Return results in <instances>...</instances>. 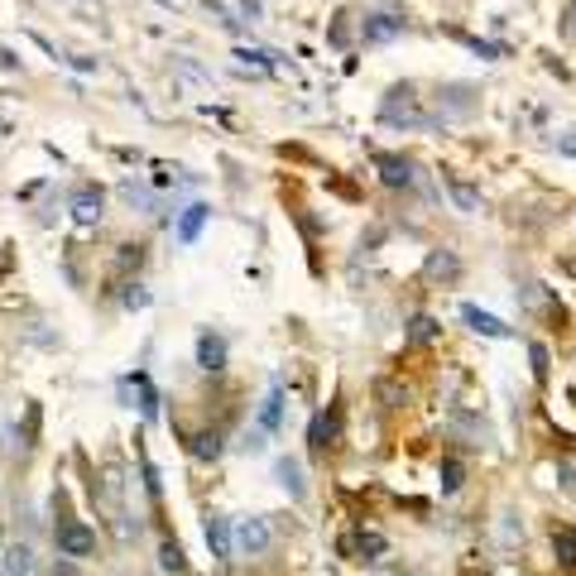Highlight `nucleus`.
<instances>
[{"mask_svg": "<svg viewBox=\"0 0 576 576\" xmlns=\"http://www.w3.org/2000/svg\"><path fill=\"white\" fill-rule=\"evenodd\" d=\"M207 548H212V557H231V523L222 514L207 519Z\"/></svg>", "mask_w": 576, "mask_h": 576, "instance_id": "nucleus-14", "label": "nucleus"}, {"mask_svg": "<svg viewBox=\"0 0 576 576\" xmlns=\"http://www.w3.org/2000/svg\"><path fill=\"white\" fill-rule=\"evenodd\" d=\"M29 567H34V552L25 543L5 548V557H0V571H5V576H29Z\"/></svg>", "mask_w": 576, "mask_h": 576, "instance_id": "nucleus-18", "label": "nucleus"}, {"mask_svg": "<svg viewBox=\"0 0 576 576\" xmlns=\"http://www.w3.org/2000/svg\"><path fill=\"white\" fill-rule=\"evenodd\" d=\"M73 216L82 226H92V222H101V193H92V188H82L77 197H73Z\"/></svg>", "mask_w": 576, "mask_h": 576, "instance_id": "nucleus-16", "label": "nucleus"}, {"mask_svg": "<svg viewBox=\"0 0 576 576\" xmlns=\"http://www.w3.org/2000/svg\"><path fill=\"white\" fill-rule=\"evenodd\" d=\"M188 452L197 456V462H216V456H222V432H193Z\"/></svg>", "mask_w": 576, "mask_h": 576, "instance_id": "nucleus-17", "label": "nucleus"}, {"mask_svg": "<svg viewBox=\"0 0 576 576\" xmlns=\"http://www.w3.org/2000/svg\"><path fill=\"white\" fill-rule=\"evenodd\" d=\"M130 384L140 389V413H144V422H154V418H159V389L149 384V375H144V370H134V375H130Z\"/></svg>", "mask_w": 576, "mask_h": 576, "instance_id": "nucleus-13", "label": "nucleus"}, {"mask_svg": "<svg viewBox=\"0 0 576 576\" xmlns=\"http://www.w3.org/2000/svg\"><path fill=\"white\" fill-rule=\"evenodd\" d=\"M437 336H442V327H437V322H432L428 313H418V317L409 322V342H413V346H422V342H437Z\"/></svg>", "mask_w": 576, "mask_h": 576, "instance_id": "nucleus-20", "label": "nucleus"}, {"mask_svg": "<svg viewBox=\"0 0 576 576\" xmlns=\"http://www.w3.org/2000/svg\"><path fill=\"white\" fill-rule=\"evenodd\" d=\"M140 260H144V255H140V245H125V250H121V264H125V269H130V264H140Z\"/></svg>", "mask_w": 576, "mask_h": 576, "instance_id": "nucleus-29", "label": "nucleus"}, {"mask_svg": "<svg viewBox=\"0 0 576 576\" xmlns=\"http://www.w3.org/2000/svg\"><path fill=\"white\" fill-rule=\"evenodd\" d=\"M269 523L264 519H241L235 523V548H241L245 557H260V552H269Z\"/></svg>", "mask_w": 576, "mask_h": 576, "instance_id": "nucleus-5", "label": "nucleus"}, {"mask_svg": "<svg viewBox=\"0 0 576 576\" xmlns=\"http://www.w3.org/2000/svg\"><path fill=\"white\" fill-rule=\"evenodd\" d=\"M336 437H342V409H322L317 418H313V428H308V447L313 452H327V447H336Z\"/></svg>", "mask_w": 576, "mask_h": 576, "instance_id": "nucleus-4", "label": "nucleus"}, {"mask_svg": "<svg viewBox=\"0 0 576 576\" xmlns=\"http://www.w3.org/2000/svg\"><path fill=\"white\" fill-rule=\"evenodd\" d=\"M442 183H447V193H452V202H456V207H462V212H476V207H481V193H476V188H471V183H466V178H456V174H447Z\"/></svg>", "mask_w": 576, "mask_h": 576, "instance_id": "nucleus-15", "label": "nucleus"}, {"mask_svg": "<svg viewBox=\"0 0 576 576\" xmlns=\"http://www.w3.org/2000/svg\"><path fill=\"white\" fill-rule=\"evenodd\" d=\"M255 422H260L269 437L283 428V384H279V380L269 384V394H264V403H260V418H255Z\"/></svg>", "mask_w": 576, "mask_h": 576, "instance_id": "nucleus-11", "label": "nucleus"}, {"mask_svg": "<svg viewBox=\"0 0 576 576\" xmlns=\"http://www.w3.org/2000/svg\"><path fill=\"white\" fill-rule=\"evenodd\" d=\"M58 576H77L73 567H67V562H58Z\"/></svg>", "mask_w": 576, "mask_h": 576, "instance_id": "nucleus-32", "label": "nucleus"}, {"mask_svg": "<svg viewBox=\"0 0 576 576\" xmlns=\"http://www.w3.org/2000/svg\"><path fill=\"white\" fill-rule=\"evenodd\" d=\"M552 552H557V562H562L567 571H576V529H557L552 533Z\"/></svg>", "mask_w": 576, "mask_h": 576, "instance_id": "nucleus-19", "label": "nucleus"}, {"mask_svg": "<svg viewBox=\"0 0 576 576\" xmlns=\"http://www.w3.org/2000/svg\"><path fill=\"white\" fill-rule=\"evenodd\" d=\"M462 490V462H442V495Z\"/></svg>", "mask_w": 576, "mask_h": 576, "instance_id": "nucleus-23", "label": "nucleus"}, {"mask_svg": "<svg viewBox=\"0 0 576 576\" xmlns=\"http://www.w3.org/2000/svg\"><path fill=\"white\" fill-rule=\"evenodd\" d=\"M375 168H380L384 188H409L413 183V159H403V154H380Z\"/></svg>", "mask_w": 576, "mask_h": 576, "instance_id": "nucleus-9", "label": "nucleus"}, {"mask_svg": "<svg viewBox=\"0 0 576 576\" xmlns=\"http://www.w3.org/2000/svg\"><path fill=\"white\" fill-rule=\"evenodd\" d=\"M456 274H462V264H456L447 250H432L428 255V279H456Z\"/></svg>", "mask_w": 576, "mask_h": 576, "instance_id": "nucleus-21", "label": "nucleus"}, {"mask_svg": "<svg viewBox=\"0 0 576 576\" xmlns=\"http://www.w3.org/2000/svg\"><path fill=\"white\" fill-rule=\"evenodd\" d=\"M207 216H212V207H202V202H193V207L178 216V241H183V245H193L197 235H202V226H207Z\"/></svg>", "mask_w": 576, "mask_h": 576, "instance_id": "nucleus-12", "label": "nucleus"}, {"mask_svg": "<svg viewBox=\"0 0 576 576\" xmlns=\"http://www.w3.org/2000/svg\"><path fill=\"white\" fill-rule=\"evenodd\" d=\"M336 552H342V557H355V562H375V557L384 552V538L355 529V533H346L342 543H336Z\"/></svg>", "mask_w": 576, "mask_h": 576, "instance_id": "nucleus-6", "label": "nucleus"}, {"mask_svg": "<svg viewBox=\"0 0 576 576\" xmlns=\"http://www.w3.org/2000/svg\"><path fill=\"white\" fill-rule=\"evenodd\" d=\"M562 34H567V39H576V0L567 5V25H562Z\"/></svg>", "mask_w": 576, "mask_h": 576, "instance_id": "nucleus-30", "label": "nucleus"}, {"mask_svg": "<svg viewBox=\"0 0 576 576\" xmlns=\"http://www.w3.org/2000/svg\"><path fill=\"white\" fill-rule=\"evenodd\" d=\"M529 361H533V380H548V346L543 342L529 346Z\"/></svg>", "mask_w": 576, "mask_h": 576, "instance_id": "nucleus-25", "label": "nucleus"}, {"mask_svg": "<svg viewBox=\"0 0 576 576\" xmlns=\"http://www.w3.org/2000/svg\"><path fill=\"white\" fill-rule=\"evenodd\" d=\"M462 322H466L471 332L490 336V342H504V336H510V327H504V322H500L495 313H481L476 303H462Z\"/></svg>", "mask_w": 576, "mask_h": 576, "instance_id": "nucleus-8", "label": "nucleus"}, {"mask_svg": "<svg viewBox=\"0 0 576 576\" xmlns=\"http://www.w3.org/2000/svg\"><path fill=\"white\" fill-rule=\"evenodd\" d=\"M403 29H409V20H403V15L380 10V15H365V20H361V39H365V44H394Z\"/></svg>", "mask_w": 576, "mask_h": 576, "instance_id": "nucleus-3", "label": "nucleus"}, {"mask_svg": "<svg viewBox=\"0 0 576 576\" xmlns=\"http://www.w3.org/2000/svg\"><path fill=\"white\" fill-rule=\"evenodd\" d=\"M380 399H389V409H399V399H409V394H399V389L384 380V384H380Z\"/></svg>", "mask_w": 576, "mask_h": 576, "instance_id": "nucleus-28", "label": "nucleus"}, {"mask_svg": "<svg viewBox=\"0 0 576 576\" xmlns=\"http://www.w3.org/2000/svg\"><path fill=\"white\" fill-rule=\"evenodd\" d=\"M121 303H125V308H149V288L144 283H125Z\"/></svg>", "mask_w": 576, "mask_h": 576, "instance_id": "nucleus-24", "label": "nucleus"}, {"mask_svg": "<svg viewBox=\"0 0 576 576\" xmlns=\"http://www.w3.org/2000/svg\"><path fill=\"white\" fill-rule=\"evenodd\" d=\"M159 562H164V571L188 576V557H183V548H178V543H164V548H159Z\"/></svg>", "mask_w": 576, "mask_h": 576, "instance_id": "nucleus-22", "label": "nucleus"}, {"mask_svg": "<svg viewBox=\"0 0 576 576\" xmlns=\"http://www.w3.org/2000/svg\"><path fill=\"white\" fill-rule=\"evenodd\" d=\"M144 490L159 500V471H154V462H144Z\"/></svg>", "mask_w": 576, "mask_h": 576, "instance_id": "nucleus-27", "label": "nucleus"}, {"mask_svg": "<svg viewBox=\"0 0 576 576\" xmlns=\"http://www.w3.org/2000/svg\"><path fill=\"white\" fill-rule=\"evenodd\" d=\"M562 485H567V495H576V471L571 466H562Z\"/></svg>", "mask_w": 576, "mask_h": 576, "instance_id": "nucleus-31", "label": "nucleus"}, {"mask_svg": "<svg viewBox=\"0 0 576 576\" xmlns=\"http://www.w3.org/2000/svg\"><path fill=\"white\" fill-rule=\"evenodd\" d=\"M274 481L288 490L293 500H308V481H303V462H293V456H279L274 462Z\"/></svg>", "mask_w": 576, "mask_h": 576, "instance_id": "nucleus-10", "label": "nucleus"}, {"mask_svg": "<svg viewBox=\"0 0 576 576\" xmlns=\"http://www.w3.org/2000/svg\"><path fill=\"white\" fill-rule=\"evenodd\" d=\"M54 538H58L63 557H92L96 552V529H92V523H82V519H63Z\"/></svg>", "mask_w": 576, "mask_h": 576, "instance_id": "nucleus-2", "label": "nucleus"}, {"mask_svg": "<svg viewBox=\"0 0 576 576\" xmlns=\"http://www.w3.org/2000/svg\"><path fill=\"white\" fill-rule=\"evenodd\" d=\"M197 365L216 375V370H226V336L222 332H202L197 336Z\"/></svg>", "mask_w": 576, "mask_h": 576, "instance_id": "nucleus-7", "label": "nucleus"}, {"mask_svg": "<svg viewBox=\"0 0 576 576\" xmlns=\"http://www.w3.org/2000/svg\"><path fill=\"white\" fill-rule=\"evenodd\" d=\"M557 154H567V159H576V130H567V134H557Z\"/></svg>", "mask_w": 576, "mask_h": 576, "instance_id": "nucleus-26", "label": "nucleus"}, {"mask_svg": "<svg viewBox=\"0 0 576 576\" xmlns=\"http://www.w3.org/2000/svg\"><path fill=\"white\" fill-rule=\"evenodd\" d=\"M380 121L384 125H403V130H422V125H428V115H422L413 87H394L384 96V106H380Z\"/></svg>", "mask_w": 576, "mask_h": 576, "instance_id": "nucleus-1", "label": "nucleus"}]
</instances>
